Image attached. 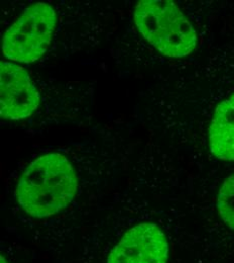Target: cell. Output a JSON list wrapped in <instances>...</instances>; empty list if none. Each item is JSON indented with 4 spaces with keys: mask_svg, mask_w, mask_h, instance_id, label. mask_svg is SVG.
Returning a JSON list of instances; mask_svg holds the SVG:
<instances>
[{
    "mask_svg": "<svg viewBox=\"0 0 234 263\" xmlns=\"http://www.w3.org/2000/svg\"><path fill=\"white\" fill-rule=\"evenodd\" d=\"M216 205L222 221L234 231V174L227 177L221 185Z\"/></svg>",
    "mask_w": 234,
    "mask_h": 263,
    "instance_id": "7",
    "label": "cell"
},
{
    "mask_svg": "<svg viewBox=\"0 0 234 263\" xmlns=\"http://www.w3.org/2000/svg\"><path fill=\"white\" fill-rule=\"evenodd\" d=\"M169 246L162 229L141 223L127 231L111 249L106 263H167Z\"/></svg>",
    "mask_w": 234,
    "mask_h": 263,
    "instance_id": "4",
    "label": "cell"
},
{
    "mask_svg": "<svg viewBox=\"0 0 234 263\" xmlns=\"http://www.w3.org/2000/svg\"><path fill=\"white\" fill-rule=\"evenodd\" d=\"M211 153L218 159L234 161V95L220 102L209 128Z\"/></svg>",
    "mask_w": 234,
    "mask_h": 263,
    "instance_id": "6",
    "label": "cell"
},
{
    "mask_svg": "<svg viewBox=\"0 0 234 263\" xmlns=\"http://www.w3.org/2000/svg\"><path fill=\"white\" fill-rule=\"evenodd\" d=\"M1 263H8L6 261V259L3 257V256H1Z\"/></svg>",
    "mask_w": 234,
    "mask_h": 263,
    "instance_id": "8",
    "label": "cell"
},
{
    "mask_svg": "<svg viewBox=\"0 0 234 263\" xmlns=\"http://www.w3.org/2000/svg\"><path fill=\"white\" fill-rule=\"evenodd\" d=\"M0 74L1 118L22 120L32 116L40 98L29 73L20 66L1 62Z\"/></svg>",
    "mask_w": 234,
    "mask_h": 263,
    "instance_id": "5",
    "label": "cell"
},
{
    "mask_svg": "<svg viewBox=\"0 0 234 263\" xmlns=\"http://www.w3.org/2000/svg\"><path fill=\"white\" fill-rule=\"evenodd\" d=\"M56 26L57 13L50 4H32L3 34V55L19 63L38 60L47 52Z\"/></svg>",
    "mask_w": 234,
    "mask_h": 263,
    "instance_id": "3",
    "label": "cell"
},
{
    "mask_svg": "<svg viewBox=\"0 0 234 263\" xmlns=\"http://www.w3.org/2000/svg\"><path fill=\"white\" fill-rule=\"evenodd\" d=\"M77 191L78 177L72 163L60 153H49L26 168L17 183L16 198L28 215L45 219L65 210Z\"/></svg>",
    "mask_w": 234,
    "mask_h": 263,
    "instance_id": "1",
    "label": "cell"
},
{
    "mask_svg": "<svg viewBox=\"0 0 234 263\" xmlns=\"http://www.w3.org/2000/svg\"><path fill=\"white\" fill-rule=\"evenodd\" d=\"M134 23L142 36L167 57H186L197 46L194 27L173 1H138L134 7Z\"/></svg>",
    "mask_w": 234,
    "mask_h": 263,
    "instance_id": "2",
    "label": "cell"
}]
</instances>
